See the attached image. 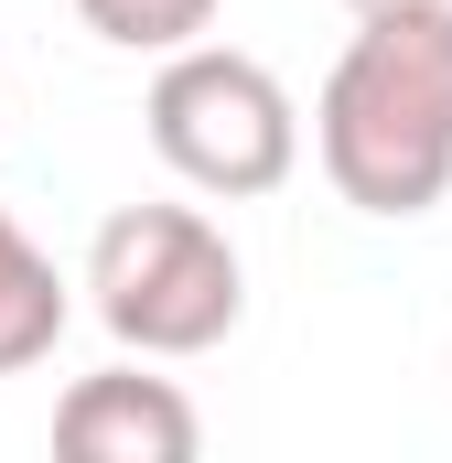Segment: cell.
Here are the masks:
<instances>
[{
  "label": "cell",
  "mask_w": 452,
  "mask_h": 463,
  "mask_svg": "<svg viewBox=\"0 0 452 463\" xmlns=\"http://www.w3.org/2000/svg\"><path fill=\"white\" fill-rule=\"evenodd\" d=\"M205 420L173 377H140V366H108V377H76L54 399V453L65 463H194Z\"/></svg>",
  "instance_id": "obj_4"
},
{
  "label": "cell",
  "mask_w": 452,
  "mask_h": 463,
  "mask_svg": "<svg viewBox=\"0 0 452 463\" xmlns=\"http://www.w3.org/2000/svg\"><path fill=\"white\" fill-rule=\"evenodd\" d=\"M87 291L129 355H205L248 313V269H237L226 227L194 205H118L87 248Z\"/></svg>",
  "instance_id": "obj_2"
},
{
  "label": "cell",
  "mask_w": 452,
  "mask_h": 463,
  "mask_svg": "<svg viewBox=\"0 0 452 463\" xmlns=\"http://www.w3.org/2000/svg\"><path fill=\"white\" fill-rule=\"evenodd\" d=\"M151 151L194 184V194H280L291 162H302V109L291 87L237 54V43H173L162 76H151Z\"/></svg>",
  "instance_id": "obj_3"
},
{
  "label": "cell",
  "mask_w": 452,
  "mask_h": 463,
  "mask_svg": "<svg viewBox=\"0 0 452 463\" xmlns=\"http://www.w3.org/2000/svg\"><path fill=\"white\" fill-rule=\"evenodd\" d=\"M226 0H76V22L118 43V54H173V43H194V33H216Z\"/></svg>",
  "instance_id": "obj_6"
},
{
  "label": "cell",
  "mask_w": 452,
  "mask_h": 463,
  "mask_svg": "<svg viewBox=\"0 0 452 463\" xmlns=\"http://www.w3.org/2000/svg\"><path fill=\"white\" fill-rule=\"evenodd\" d=\"M355 11H420V0H355Z\"/></svg>",
  "instance_id": "obj_7"
},
{
  "label": "cell",
  "mask_w": 452,
  "mask_h": 463,
  "mask_svg": "<svg viewBox=\"0 0 452 463\" xmlns=\"http://www.w3.org/2000/svg\"><path fill=\"white\" fill-rule=\"evenodd\" d=\"M65 280H54V259L22 237V216L0 205V377H22V366H43L54 335H65Z\"/></svg>",
  "instance_id": "obj_5"
},
{
  "label": "cell",
  "mask_w": 452,
  "mask_h": 463,
  "mask_svg": "<svg viewBox=\"0 0 452 463\" xmlns=\"http://www.w3.org/2000/svg\"><path fill=\"white\" fill-rule=\"evenodd\" d=\"M313 151L355 216H431L452 194V0L355 11V43L324 76Z\"/></svg>",
  "instance_id": "obj_1"
}]
</instances>
